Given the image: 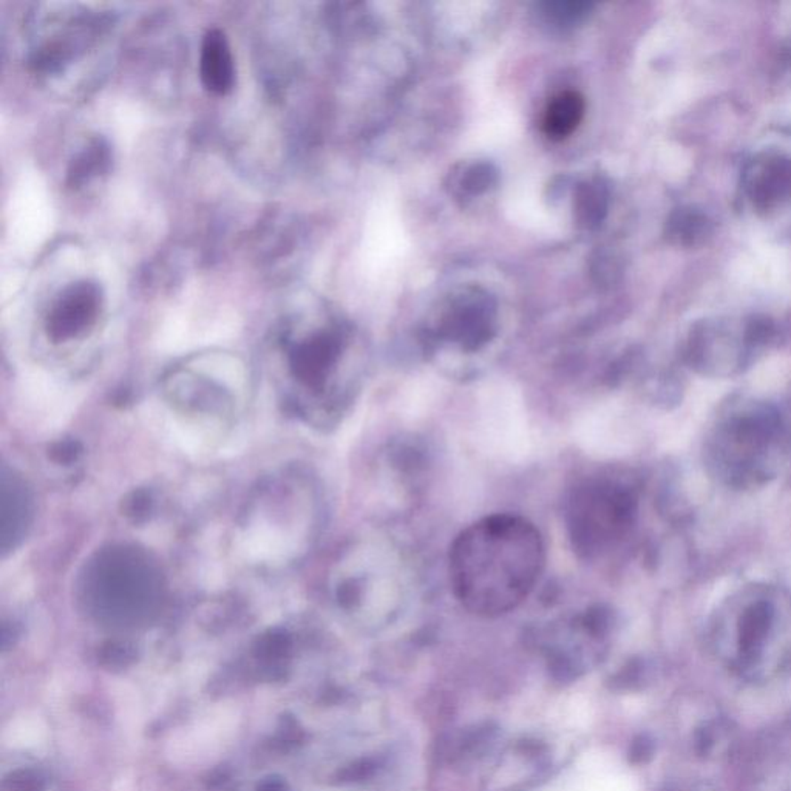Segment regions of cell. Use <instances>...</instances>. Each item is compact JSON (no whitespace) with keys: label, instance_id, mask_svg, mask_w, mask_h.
<instances>
[{"label":"cell","instance_id":"obj_1","mask_svg":"<svg viewBox=\"0 0 791 791\" xmlns=\"http://www.w3.org/2000/svg\"><path fill=\"white\" fill-rule=\"evenodd\" d=\"M546 546L534 523L515 513L477 519L454 538L448 575L454 597L479 617H500L534 592Z\"/></svg>","mask_w":791,"mask_h":791},{"label":"cell","instance_id":"obj_2","mask_svg":"<svg viewBox=\"0 0 791 791\" xmlns=\"http://www.w3.org/2000/svg\"><path fill=\"white\" fill-rule=\"evenodd\" d=\"M622 501L614 484L593 477L570 492L566 527L574 550L582 559L593 561L614 542L622 519Z\"/></svg>","mask_w":791,"mask_h":791},{"label":"cell","instance_id":"obj_3","mask_svg":"<svg viewBox=\"0 0 791 791\" xmlns=\"http://www.w3.org/2000/svg\"><path fill=\"white\" fill-rule=\"evenodd\" d=\"M102 300L101 286L90 280L65 286L48 314V332L56 338H75L77 332L94 325Z\"/></svg>","mask_w":791,"mask_h":791},{"label":"cell","instance_id":"obj_4","mask_svg":"<svg viewBox=\"0 0 791 791\" xmlns=\"http://www.w3.org/2000/svg\"><path fill=\"white\" fill-rule=\"evenodd\" d=\"M200 77L204 88L216 96L232 92L235 61L226 35L220 29L206 31L200 52Z\"/></svg>","mask_w":791,"mask_h":791},{"label":"cell","instance_id":"obj_5","mask_svg":"<svg viewBox=\"0 0 791 791\" xmlns=\"http://www.w3.org/2000/svg\"><path fill=\"white\" fill-rule=\"evenodd\" d=\"M111 163L110 147L102 138H92L76 153L67 170V183L71 187H82L104 175Z\"/></svg>","mask_w":791,"mask_h":791},{"label":"cell","instance_id":"obj_6","mask_svg":"<svg viewBox=\"0 0 791 791\" xmlns=\"http://www.w3.org/2000/svg\"><path fill=\"white\" fill-rule=\"evenodd\" d=\"M583 115H584V99L574 92H566L550 101L544 115L542 127L549 138L563 140L578 127Z\"/></svg>","mask_w":791,"mask_h":791},{"label":"cell","instance_id":"obj_7","mask_svg":"<svg viewBox=\"0 0 791 791\" xmlns=\"http://www.w3.org/2000/svg\"><path fill=\"white\" fill-rule=\"evenodd\" d=\"M787 368L778 362V363H768L767 367L759 370L754 378V385L762 388V390H773L778 387H782V382L786 380Z\"/></svg>","mask_w":791,"mask_h":791},{"label":"cell","instance_id":"obj_8","mask_svg":"<svg viewBox=\"0 0 791 791\" xmlns=\"http://www.w3.org/2000/svg\"><path fill=\"white\" fill-rule=\"evenodd\" d=\"M652 753H654V744L645 736H640L634 740V744L631 746L629 759L632 763H646L651 759Z\"/></svg>","mask_w":791,"mask_h":791},{"label":"cell","instance_id":"obj_9","mask_svg":"<svg viewBox=\"0 0 791 791\" xmlns=\"http://www.w3.org/2000/svg\"><path fill=\"white\" fill-rule=\"evenodd\" d=\"M12 784V791H41L42 782L37 779L35 774L29 771H19L12 774V779L8 780Z\"/></svg>","mask_w":791,"mask_h":791},{"label":"cell","instance_id":"obj_10","mask_svg":"<svg viewBox=\"0 0 791 791\" xmlns=\"http://www.w3.org/2000/svg\"><path fill=\"white\" fill-rule=\"evenodd\" d=\"M372 770H374V765H372L371 762L362 761V762L351 765L348 770H345L344 774H342V779L362 780L363 778H367V776L372 774Z\"/></svg>","mask_w":791,"mask_h":791},{"label":"cell","instance_id":"obj_11","mask_svg":"<svg viewBox=\"0 0 791 791\" xmlns=\"http://www.w3.org/2000/svg\"><path fill=\"white\" fill-rule=\"evenodd\" d=\"M281 790V784H280L279 780H268V782H265L262 787H260V790L258 791H280Z\"/></svg>","mask_w":791,"mask_h":791}]
</instances>
